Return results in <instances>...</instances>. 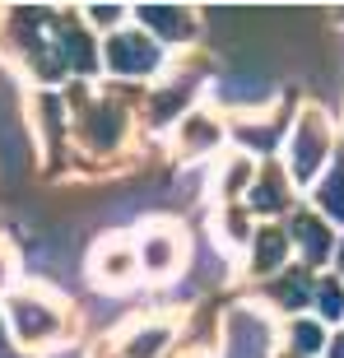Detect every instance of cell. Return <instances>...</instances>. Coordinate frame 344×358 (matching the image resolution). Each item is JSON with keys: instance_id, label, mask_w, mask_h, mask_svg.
<instances>
[{"instance_id": "cell-1", "label": "cell", "mask_w": 344, "mask_h": 358, "mask_svg": "<svg viewBox=\"0 0 344 358\" xmlns=\"http://www.w3.org/2000/svg\"><path fill=\"white\" fill-rule=\"evenodd\" d=\"M270 354V326L252 312L228 317V358H265Z\"/></svg>"}, {"instance_id": "cell-2", "label": "cell", "mask_w": 344, "mask_h": 358, "mask_svg": "<svg viewBox=\"0 0 344 358\" xmlns=\"http://www.w3.org/2000/svg\"><path fill=\"white\" fill-rule=\"evenodd\" d=\"M107 61L121 75H145V70L159 66V47L149 38H140V33H121V38L107 42Z\"/></svg>"}, {"instance_id": "cell-3", "label": "cell", "mask_w": 344, "mask_h": 358, "mask_svg": "<svg viewBox=\"0 0 344 358\" xmlns=\"http://www.w3.org/2000/svg\"><path fill=\"white\" fill-rule=\"evenodd\" d=\"M321 154H326V126H321L317 112H312V117H303L298 140H293V173H298V182H307V177L317 173Z\"/></svg>"}, {"instance_id": "cell-4", "label": "cell", "mask_w": 344, "mask_h": 358, "mask_svg": "<svg viewBox=\"0 0 344 358\" xmlns=\"http://www.w3.org/2000/svg\"><path fill=\"white\" fill-rule=\"evenodd\" d=\"M14 321H19L24 340H42V335L56 331V312L52 307H38L33 298H14Z\"/></svg>"}, {"instance_id": "cell-5", "label": "cell", "mask_w": 344, "mask_h": 358, "mask_svg": "<svg viewBox=\"0 0 344 358\" xmlns=\"http://www.w3.org/2000/svg\"><path fill=\"white\" fill-rule=\"evenodd\" d=\"M56 33H61V56H66L70 66H80L84 75L93 70V42L84 28H75V19H61L56 24Z\"/></svg>"}, {"instance_id": "cell-6", "label": "cell", "mask_w": 344, "mask_h": 358, "mask_svg": "<svg viewBox=\"0 0 344 358\" xmlns=\"http://www.w3.org/2000/svg\"><path fill=\"white\" fill-rule=\"evenodd\" d=\"M140 19H145L149 28H159L163 38H177V33H186V14L182 10H168V5H145V10H140Z\"/></svg>"}, {"instance_id": "cell-7", "label": "cell", "mask_w": 344, "mask_h": 358, "mask_svg": "<svg viewBox=\"0 0 344 358\" xmlns=\"http://www.w3.org/2000/svg\"><path fill=\"white\" fill-rule=\"evenodd\" d=\"M293 228H298V242H307V261H321V256L331 252V233H326L312 214H307V219H298Z\"/></svg>"}, {"instance_id": "cell-8", "label": "cell", "mask_w": 344, "mask_h": 358, "mask_svg": "<svg viewBox=\"0 0 344 358\" xmlns=\"http://www.w3.org/2000/svg\"><path fill=\"white\" fill-rule=\"evenodd\" d=\"M321 205H326L331 219H344V163H335L331 173H326V182H321Z\"/></svg>"}, {"instance_id": "cell-9", "label": "cell", "mask_w": 344, "mask_h": 358, "mask_svg": "<svg viewBox=\"0 0 344 358\" xmlns=\"http://www.w3.org/2000/svg\"><path fill=\"white\" fill-rule=\"evenodd\" d=\"M145 261H149V270H172V266H177V242H172L168 233H149Z\"/></svg>"}, {"instance_id": "cell-10", "label": "cell", "mask_w": 344, "mask_h": 358, "mask_svg": "<svg viewBox=\"0 0 344 358\" xmlns=\"http://www.w3.org/2000/svg\"><path fill=\"white\" fill-rule=\"evenodd\" d=\"M89 131H93V145L107 149V145L121 135V112H112V107H98V112H93V121H89Z\"/></svg>"}, {"instance_id": "cell-11", "label": "cell", "mask_w": 344, "mask_h": 358, "mask_svg": "<svg viewBox=\"0 0 344 358\" xmlns=\"http://www.w3.org/2000/svg\"><path fill=\"white\" fill-rule=\"evenodd\" d=\"M279 261H284V233L265 228L261 238H256V266L261 270H279Z\"/></svg>"}, {"instance_id": "cell-12", "label": "cell", "mask_w": 344, "mask_h": 358, "mask_svg": "<svg viewBox=\"0 0 344 358\" xmlns=\"http://www.w3.org/2000/svg\"><path fill=\"white\" fill-rule=\"evenodd\" d=\"M103 279L107 284H126V279H131V252H126V247L103 256Z\"/></svg>"}, {"instance_id": "cell-13", "label": "cell", "mask_w": 344, "mask_h": 358, "mask_svg": "<svg viewBox=\"0 0 344 358\" xmlns=\"http://www.w3.org/2000/svg\"><path fill=\"white\" fill-rule=\"evenodd\" d=\"M321 312H326V317H340V312H344V289L335 284V279L321 284Z\"/></svg>"}, {"instance_id": "cell-14", "label": "cell", "mask_w": 344, "mask_h": 358, "mask_svg": "<svg viewBox=\"0 0 344 358\" xmlns=\"http://www.w3.org/2000/svg\"><path fill=\"white\" fill-rule=\"evenodd\" d=\"M279 200H284V196H279V182H275V177H265V182L256 186L252 205H256V210H279Z\"/></svg>"}, {"instance_id": "cell-15", "label": "cell", "mask_w": 344, "mask_h": 358, "mask_svg": "<svg viewBox=\"0 0 344 358\" xmlns=\"http://www.w3.org/2000/svg\"><path fill=\"white\" fill-rule=\"evenodd\" d=\"M163 340H168V331H140L135 345H131V358H145V354H154V349H163Z\"/></svg>"}, {"instance_id": "cell-16", "label": "cell", "mask_w": 344, "mask_h": 358, "mask_svg": "<svg viewBox=\"0 0 344 358\" xmlns=\"http://www.w3.org/2000/svg\"><path fill=\"white\" fill-rule=\"evenodd\" d=\"M293 345H298V354H312V349H321V331L312 326V321H298V331H293Z\"/></svg>"}, {"instance_id": "cell-17", "label": "cell", "mask_w": 344, "mask_h": 358, "mask_svg": "<svg viewBox=\"0 0 344 358\" xmlns=\"http://www.w3.org/2000/svg\"><path fill=\"white\" fill-rule=\"evenodd\" d=\"M279 298H284V307H298L307 298V289H303V275H293V279H284V284H279Z\"/></svg>"}, {"instance_id": "cell-18", "label": "cell", "mask_w": 344, "mask_h": 358, "mask_svg": "<svg viewBox=\"0 0 344 358\" xmlns=\"http://www.w3.org/2000/svg\"><path fill=\"white\" fill-rule=\"evenodd\" d=\"M331 358H344V340H335V345H331Z\"/></svg>"}, {"instance_id": "cell-19", "label": "cell", "mask_w": 344, "mask_h": 358, "mask_svg": "<svg viewBox=\"0 0 344 358\" xmlns=\"http://www.w3.org/2000/svg\"><path fill=\"white\" fill-rule=\"evenodd\" d=\"M5 349H10V345H5V331H0V358H5Z\"/></svg>"}, {"instance_id": "cell-20", "label": "cell", "mask_w": 344, "mask_h": 358, "mask_svg": "<svg viewBox=\"0 0 344 358\" xmlns=\"http://www.w3.org/2000/svg\"><path fill=\"white\" fill-rule=\"evenodd\" d=\"M5 275H10V270H0V284H5Z\"/></svg>"}]
</instances>
